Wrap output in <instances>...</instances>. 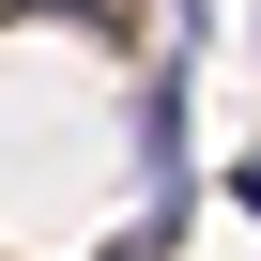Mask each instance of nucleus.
Segmentation results:
<instances>
[{"instance_id": "obj_2", "label": "nucleus", "mask_w": 261, "mask_h": 261, "mask_svg": "<svg viewBox=\"0 0 261 261\" xmlns=\"http://www.w3.org/2000/svg\"><path fill=\"white\" fill-rule=\"evenodd\" d=\"M230 200H246V215H261V154H246V169H230Z\"/></svg>"}, {"instance_id": "obj_1", "label": "nucleus", "mask_w": 261, "mask_h": 261, "mask_svg": "<svg viewBox=\"0 0 261 261\" xmlns=\"http://www.w3.org/2000/svg\"><path fill=\"white\" fill-rule=\"evenodd\" d=\"M185 62H200V46H169V62L139 77V169H154V230L185 215Z\"/></svg>"}]
</instances>
